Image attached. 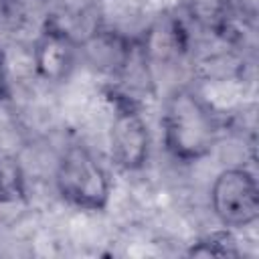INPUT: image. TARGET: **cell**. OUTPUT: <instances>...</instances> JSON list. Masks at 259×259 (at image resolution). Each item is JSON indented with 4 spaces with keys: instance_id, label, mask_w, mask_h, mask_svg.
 I'll return each instance as SVG.
<instances>
[{
    "instance_id": "ba28073f",
    "label": "cell",
    "mask_w": 259,
    "mask_h": 259,
    "mask_svg": "<svg viewBox=\"0 0 259 259\" xmlns=\"http://www.w3.org/2000/svg\"><path fill=\"white\" fill-rule=\"evenodd\" d=\"M188 257H239L241 249L237 247L231 231H214L210 235L200 237L186 251Z\"/></svg>"
},
{
    "instance_id": "277c9868",
    "label": "cell",
    "mask_w": 259,
    "mask_h": 259,
    "mask_svg": "<svg viewBox=\"0 0 259 259\" xmlns=\"http://www.w3.org/2000/svg\"><path fill=\"white\" fill-rule=\"evenodd\" d=\"M210 208L225 229H243L259 217V186L243 166L225 168L210 186Z\"/></svg>"
},
{
    "instance_id": "7a4b0ae2",
    "label": "cell",
    "mask_w": 259,
    "mask_h": 259,
    "mask_svg": "<svg viewBox=\"0 0 259 259\" xmlns=\"http://www.w3.org/2000/svg\"><path fill=\"white\" fill-rule=\"evenodd\" d=\"M55 184L59 196L79 210H105L111 198L107 170L83 144H69L63 150L55 170Z\"/></svg>"
},
{
    "instance_id": "52a82bcc",
    "label": "cell",
    "mask_w": 259,
    "mask_h": 259,
    "mask_svg": "<svg viewBox=\"0 0 259 259\" xmlns=\"http://www.w3.org/2000/svg\"><path fill=\"white\" fill-rule=\"evenodd\" d=\"M0 12L14 28H28L32 24L40 28L51 14L49 0H0Z\"/></svg>"
},
{
    "instance_id": "6da1fadb",
    "label": "cell",
    "mask_w": 259,
    "mask_h": 259,
    "mask_svg": "<svg viewBox=\"0 0 259 259\" xmlns=\"http://www.w3.org/2000/svg\"><path fill=\"white\" fill-rule=\"evenodd\" d=\"M160 123L166 152L180 162L206 158L221 134L214 109L188 87H178L166 97Z\"/></svg>"
},
{
    "instance_id": "8992f818",
    "label": "cell",
    "mask_w": 259,
    "mask_h": 259,
    "mask_svg": "<svg viewBox=\"0 0 259 259\" xmlns=\"http://www.w3.org/2000/svg\"><path fill=\"white\" fill-rule=\"evenodd\" d=\"M184 14L200 30L227 36L233 24V0H182Z\"/></svg>"
},
{
    "instance_id": "5b68a950",
    "label": "cell",
    "mask_w": 259,
    "mask_h": 259,
    "mask_svg": "<svg viewBox=\"0 0 259 259\" xmlns=\"http://www.w3.org/2000/svg\"><path fill=\"white\" fill-rule=\"evenodd\" d=\"M77 49L79 40L73 36V32L53 14H49L42 26L36 30L32 45V67L36 77L47 83L65 81L75 67Z\"/></svg>"
},
{
    "instance_id": "30bf717a",
    "label": "cell",
    "mask_w": 259,
    "mask_h": 259,
    "mask_svg": "<svg viewBox=\"0 0 259 259\" xmlns=\"http://www.w3.org/2000/svg\"><path fill=\"white\" fill-rule=\"evenodd\" d=\"M10 99V83H8V71H6V57L0 47V103Z\"/></svg>"
},
{
    "instance_id": "3957f363",
    "label": "cell",
    "mask_w": 259,
    "mask_h": 259,
    "mask_svg": "<svg viewBox=\"0 0 259 259\" xmlns=\"http://www.w3.org/2000/svg\"><path fill=\"white\" fill-rule=\"evenodd\" d=\"M105 97L111 103L113 115L109 123V152L117 168L138 172L150 156V130L136 97L119 87H107Z\"/></svg>"
},
{
    "instance_id": "9c48e42d",
    "label": "cell",
    "mask_w": 259,
    "mask_h": 259,
    "mask_svg": "<svg viewBox=\"0 0 259 259\" xmlns=\"http://www.w3.org/2000/svg\"><path fill=\"white\" fill-rule=\"evenodd\" d=\"M24 196V180L18 164L0 154V202H10Z\"/></svg>"
}]
</instances>
